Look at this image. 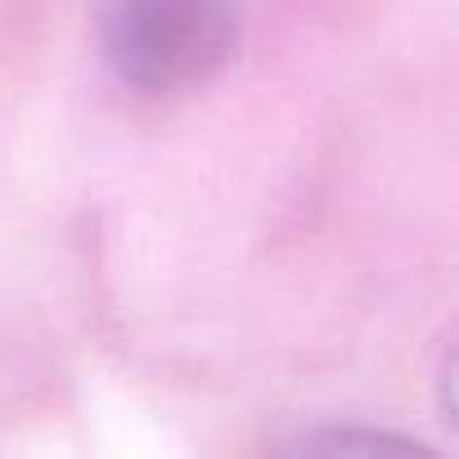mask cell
<instances>
[{
	"label": "cell",
	"instance_id": "6da1fadb",
	"mask_svg": "<svg viewBox=\"0 0 459 459\" xmlns=\"http://www.w3.org/2000/svg\"><path fill=\"white\" fill-rule=\"evenodd\" d=\"M244 46L239 0H100L95 55L104 73L144 100L207 86Z\"/></svg>",
	"mask_w": 459,
	"mask_h": 459
},
{
	"label": "cell",
	"instance_id": "7a4b0ae2",
	"mask_svg": "<svg viewBox=\"0 0 459 459\" xmlns=\"http://www.w3.org/2000/svg\"><path fill=\"white\" fill-rule=\"evenodd\" d=\"M271 450L275 455H333V459L365 455V459H387V455H428L432 446L419 441V437H405L396 428L365 423V419H320V423H307L302 432L275 437Z\"/></svg>",
	"mask_w": 459,
	"mask_h": 459
}]
</instances>
